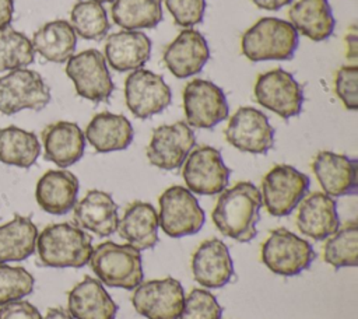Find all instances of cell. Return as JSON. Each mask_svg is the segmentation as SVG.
Masks as SVG:
<instances>
[{"instance_id": "obj_11", "label": "cell", "mask_w": 358, "mask_h": 319, "mask_svg": "<svg viewBox=\"0 0 358 319\" xmlns=\"http://www.w3.org/2000/svg\"><path fill=\"white\" fill-rule=\"evenodd\" d=\"M231 171L221 153L211 146H200L189 153L183 162L182 176L192 193L213 196L227 189Z\"/></svg>"}, {"instance_id": "obj_41", "label": "cell", "mask_w": 358, "mask_h": 319, "mask_svg": "<svg viewBox=\"0 0 358 319\" xmlns=\"http://www.w3.org/2000/svg\"><path fill=\"white\" fill-rule=\"evenodd\" d=\"M345 46H347V50H345V56L350 59V60H355L357 56H358V36H357V27L352 25L347 35H345Z\"/></svg>"}, {"instance_id": "obj_14", "label": "cell", "mask_w": 358, "mask_h": 319, "mask_svg": "<svg viewBox=\"0 0 358 319\" xmlns=\"http://www.w3.org/2000/svg\"><path fill=\"white\" fill-rule=\"evenodd\" d=\"M172 92L162 76L145 69L133 70L124 80V101L138 119L151 118L169 106Z\"/></svg>"}, {"instance_id": "obj_23", "label": "cell", "mask_w": 358, "mask_h": 319, "mask_svg": "<svg viewBox=\"0 0 358 319\" xmlns=\"http://www.w3.org/2000/svg\"><path fill=\"white\" fill-rule=\"evenodd\" d=\"M73 220L81 229H87L98 236H109L117 228V204L103 190H88L73 207Z\"/></svg>"}, {"instance_id": "obj_34", "label": "cell", "mask_w": 358, "mask_h": 319, "mask_svg": "<svg viewBox=\"0 0 358 319\" xmlns=\"http://www.w3.org/2000/svg\"><path fill=\"white\" fill-rule=\"evenodd\" d=\"M323 259L334 269L355 267L358 262V224L348 221L333 235L326 238Z\"/></svg>"}, {"instance_id": "obj_37", "label": "cell", "mask_w": 358, "mask_h": 319, "mask_svg": "<svg viewBox=\"0 0 358 319\" xmlns=\"http://www.w3.org/2000/svg\"><path fill=\"white\" fill-rule=\"evenodd\" d=\"M222 308L217 298L204 288H193L185 297L178 319H221Z\"/></svg>"}, {"instance_id": "obj_26", "label": "cell", "mask_w": 358, "mask_h": 319, "mask_svg": "<svg viewBox=\"0 0 358 319\" xmlns=\"http://www.w3.org/2000/svg\"><path fill=\"white\" fill-rule=\"evenodd\" d=\"M158 213L151 203L136 200L130 203L122 218H119L116 231L120 238L138 250L151 249L158 242Z\"/></svg>"}, {"instance_id": "obj_2", "label": "cell", "mask_w": 358, "mask_h": 319, "mask_svg": "<svg viewBox=\"0 0 358 319\" xmlns=\"http://www.w3.org/2000/svg\"><path fill=\"white\" fill-rule=\"evenodd\" d=\"M91 236L70 222L50 224L36 238L38 262L46 267H83L92 253Z\"/></svg>"}, {"instance_id": "obj_32", "label": "cell", "mask_w": 358, "mask_h": 319, "mask_svg": "<svg viewBox=\"0 0 358 319\" xmlns=\"http://www.w3.org/2000/svg\"><path fill=\"white\" fill-rule=\"evenodd\" d=\"M110 13L123 29H151L162 21V0H113Z\"/></svg>"}, {"instance_id": "obj_24", "label": "cell", "mask_w": 358, "mask_h": 319, "mask_svg": "<svg viewBox=\"0 0 358 319\" xmlns=\"http://www.w3.org/2000/svg\"><path fill=\"white\" fill-rule=\"evenodd\" d=\"M67 312L74 319H115L117 305L99 280L85 276L69 291Z\"/></svg>"}, {"instance_id": "obj_5", "label": "cell", "mask_w": 358, "mask_h": 319, "mask_svg": "<svg viewBox=\"0 0 358 319\" xmlns=\"http://www.w3.org/2000/svg\"><path fill=\"white\" fill-rule=\"evenodd\" d=\"M316 257L312 245L287 228H275L262 245V262L274 274L291 277L306 270Z\"/></svg>"}, {"instance_id": "obj_17", "label": "cell", "mask_w": 358, "mask_h": 319, "mask_svg": "<svg viewBox=\"0 0 358 319\" xmlns=\"http://www.w3.org/2000/svg\"><path fill=\"white\" fill-rule=\"evenodd\" d=\"M162 59L175 77L187 78L199 74L208 62V43L199 31L185 28L165 46Z\"/></svg>"}, {"instance_id": "obj_44", "label": "cell", "mask_w": 358, "mask_h": 319, "mask_svg": "<svg viewBox=\"0 0 358 319\" xmlns=\"http://www.w3.org/2000/svg\"><path fill=\"white\" fill-rule=\"evenodd\" d=\"M42 319H74L67 311L62 309V308H50L48 309L45 318Z\"/></svg>"}, {"instance_id": "obj_38", "label": "cell", "mask_w": 358, "mask_h": 319, "mask_svg": "<svg viewBox=\"0 0 358 319\" xmlns=\"http://www.w3.org/2000/svg\"><path fill=\"white\" fill-rule=\"evenodd\" d=\"M358 67L357 64H345L341 66L334 78V91L343 105L350 111L358 109Z\"/></svg>"}, {"instance_id": "obj_40", "label": "cell", "mask_w": 358, "mask_h": 319, "mask_svg": "<svg viewBox=\"0 0 358 319\" xmlns=\"http://www.w3.org/2000/svg\"><path fill=\"white\" fill-rule=\"evenodd\" d=\"M0 319H42V315L31 302L18 299L0 306Z\"/></svg>"}, {"instance_id": "obj_22", "label": "cell", "mask_w": 358, "mask_h": 319, "mask_svg": "<svg viewBox=\"0 0 358 319\" xmlns=\"http://www.w3.org/2000/svg\"><path fill=\"white\" fill-rule=\"evenodd\" d=\"M80 190L78 179L67 169H49L36 182L35 199L39 207L55 215L73 210Z\"/></svg>"}, {"instance_id": "obj_43", "label": "cell", "mask_w": 358, "mask_h": 319, "mask_svg": "<svg viewBox=\"0 0 358 319\" xmlns=\"http://www.w3.org/2000/svg\"><path fill=\"white\" fill-rule=\"evenodd\" d=\"M255 6H257L262 10L268 11H277L285 6H288L292 0H252Z\"/></svg>"}, {"instance_id": "obj_42", "label": "cell", "mask_w": 358, "mask_h": 319, "mask_svg": "<svg viewBox=\"0 0 358 319\" xmlns=\"http://www.w3.org/2000/svg\"><path fill=\"white\" fill-rule=\"evenodd\" d=\"M14 13L13 0H0V29L10 25Z\"/></svg>"}, {"instance_id": "obj_20", "label": "cell", "mask_w": 358, "mask_h": 319, "mask_svg": "<svg viewBox=\"0 0 358 319\" xmlns=\"http://www.w3.org/2000/svg\"><path fill=\"white\" fill-rule=\"evenodd\" d=\"M41 139L45 160L60 168H67L80 161L85 150L84 132L74 122H53L42 130Z\"/></svg>"}, {"instance_id": "obj_13", "label": "cell", "mask_w": 358, "mask_h": 319, "mask_svg": "<svg viewBox=\"0 0 358 319\" xmlns=\"http://www.w3.org/2000/svg\"><path fill=\"white\" fill-rule=\"evenodd\" d=\"M183 301V287L173 277L141 281L131 295L134 309L147 319H178Z\"/></svg>"}, {"instance_id": "obj_25", "label": "cell", "mask_w": 358, "mask_h": 319, "mask_svg": "<svg viewBox=\"0 0 358 319\" xmlns=\"http://www.w3.org/2000/svg\"><path fill=\"white\" fill-rule=\"evenodd\" d=\"M103 56L116 71H133L150 60L151 41L141 31L122 29L108 35Z\"/></svg>"}, {"instance_id": "obj_16", "label": "cell", "mask_w": 358, "mask_h": 319, "mask_svg": "<svg viewBox=\"0 0 358 319\" xmlns=\"http://www.w3.org/2000/svg\"><path fill=\"white\" fill-rule=\"evenodd\" d=\"M196 146V136L186 122L161 125L154 129L147 146L148 162L159 169L173 171L183 165Z\"/></svg>"}, {"instance_id": "obj_31", "label": "cell", "mask_w": 358, "mask_h": 319, "mask_svg": "<svg viewBox=\"0 0 358 319\" xmlns=\"http://www.w3.org/2000/svg\"><path fill=\"white\" fill-rule=\"evenodd\" d=\"M41 154L35 133L17 126L0 129V162L18 168L32 166Z\"/></svg>"}, {"instance_id": "obj_15", "label": "cell", "mask_w": 358, "mask_h": 319, "mask_svg": "<svg viewBox=\"0 0 358 319\" xmlns=\"http://www.w3.org/2000/svg\"><path fill=\"white\" fill-rule=\"evenodd\" d=\"M224 136L232 147L250 154H266L274 146V129L268 118L253 106H241L231 116Z\"/></svg>"}, {"instance_id": "obj_10", "label": "cell", "mask_w": 358, "mask_h": 319, "mask_svg": "<svg viewBox=\"0 0 358 319\" xmlns=\"http://www.w3.org/2000/svg\"><path fill=\"white\" fill-rule=\"evenodd\" d=\"M253 94L259 105L282 119H291L302 111V87L291 73L282 69H273L259 74Z\"/></svg>"}, {"instance_id": "obj_18", "label": "cell", "mask_w": 358, "mask_h": 319, "mask_svg": "<svg viewBox=\"0 0 358 319\" xmlns=\"http://www.w3.org/2000/svg\"><path fill=\"white\" fill-rule=\"evenodd\" d=\"M312 171L323 193L331 197L357 193V160L333 151H319L312 161Z\"/></svg>"}, {"instance_id": "obj_9", "label": "cell", "mask_w": 358, "mask_h": 319, "mask_svg": "<svg viewBox=\"0 0 358 319\" xmlns=\"http://www.w3.org/2000/svg\"><path fill=\"white\" fill-rule=\"evenodd\" d=\"M64 70L76 92L88 101L106 102L115 90L105 56L96 49L73 55L66 62Z\"/></svg>"}, {"instance_id": "obj_39", "label": "cell", "mask_w": 358, "mask_h": 319, "mask_svg": "<svg viewBox=\"0 0 358 319\" xmlns=\"http://www.w3.org/2000/svg\"><path fill=\"white\" fill-rule=\"evenodd\" d=\"M165 6L175 24L183 28H192L203 21L206 0H165Z\"/></svg>"}, {"instance_id": "obj_36", "label": "cell", "mask_w": 358, "mask_h": 319, "mask_svg": "<svg viewBox=\"0 0 358 319\" xmlns=\"http://www.w3.org/2000/svg\"><path fill=\"white\" fill-rule=\"evenodd\" d=\"M34 284L35 278L27 269L0 263V306L29 295Z\"/></svg>"}, {"instance_id": "obj_45", "label": "cell", "mask_w": 358, "mask_h": 319, "mask_svg": "<svg viewBox=\"0 0 358 319\" xmlns=\"http://www.w3.org/2000/svg\"><path fill=\"white\" fill-rule=\"evenodd\" d=\"M94 1H98V3L102 4V3H112L113 0H94Z\"/></svg>"}, {"instance_id": "obj_8", "label": "cell", "mask_w": 358, "mask_h": 319, "mask_svg": "<svg viewBox=\"0 0 358 319\" xmlns=\"http://www.w3.org/2000/svg\"><path fill=\"white\" fill-rule=\"evenodd\" d=\"M50 102V90L42 76L29 69H15L0 77V113L22 109L41 111Z\"/></svg>"}, {"instance_id": "obj_30", "label": "cell", "mask_w": 358, "mask_h": 319, "mask_svg": "<svg viewBox=\"0 0 358 319\" xmlns=\"http://www.w3.org/2000/svg\"><path fill=\"white\" fill-rule=\"evenodd\" d=\"M38 228L29 217L15 215L0 225V263L22 262L35 252Z\"/></svg>"}, {"instance_id": "obj_29", "label": "cell", "mask_w": 358, "mask_h": 319, "mask_svg": "<svg viewBox=\"0 0 358 319\" xmlns=\"http://www.w3.org/2000/svg\"><path fill=\"white\" fill-rule=\"evenodd\" d=\"M32 46L43 59L53 63L67 62L76 50L77 34L66 20H53L34 32Z\"/></svg>"}, {"instance_id": "obj_19", "label": "cell", "mask_w": 358, "mask_h": 319, "mask_svg": "<svg viewBox=\"0 0 358 319\" xmlns=\"http://www.w3.org/2000/svg\"><path fill=\"white\" fill-rule=\"evenodd\" d=\"M194 280L206 288L227 285L234 276V263L228 246L218 238L203 241L192 256Z\"/></svg>"}, {"instance_id": "obj_27", "label": "cell", "mask_w": 358, "mask_h": 319, "mask_svg": "<svg viewBox=\"0 0 358 319\" xmlns=\"http://www.w3.org/2000/svg\"><path fill=\"white\" fill-rule=\"evenodd\" d=\"M85 140L98 153H112L127 148L134 136L129 119L119 113L99 112L85 127Z\"/></svg>"}, {"instance_id": "obj_28", "label": "cell", "mask_w": 358, "mask_h": 319, "mask_svg": "<svg viewBox=\"0 0 358 319\" xmlns=\"http://www.w3.org/2000/svg\"><path fill=\"white\" fill-rule=\"evenodd\" d=\"M288 18L298 34L315 42L327 39L336 25L327 0H298L288 10Z\"/></svg>"}, {"instance_id": "obj_1", "label": "cell", "mask_w": 358, "mask_h": 319, "mask_svg": "<svg viewBox=\"0 0 358 319\" xmlns=\"http://www.w3.org/2000/svg\"><path fill=\"white\" fill-rule=\"evenodd\" d=\"M262 206L260 189L249 180H241L220 193L211 220L222 235L238 242H250L257 235Z\"/></svg>"}, {"instance_id": "obj_7", "label": "cell", "mask_w": 358, "mask_h": 319, "mask_svg": "<svg viewBox=\"0 0 358 319\" xmlns=\"http://www.w3.org/2000/svg\"><path fill=\"white\" fill-rule=\"evenodd\" d=\"M158 222L171 238H180L199 232L204 224V211L194 194L180 185L162 192L158 199Z\"/></svg>"}, {"instance_id": "obj_6", "label": "cell", "mask_w": 358, "mask_h": 319, "mask_svg": "<svg viewBox=\"0 0 358 319\" xmlns=\"http://www.w3.org/2000/svg\"><path fill=\"white\" fill-rule=\"evenodd\" d=\"M309 189V178L296 168L278 164L262 179V203L268 214L285 217L301 203Z\"/></svg>"}, {"instance_id": "obj_12", "label": "cell", "mask_w": 358, "mask_h": 319, "mask_svg": "<svg viewBox=\"0 0 358 319\" xmlns=\"http://www.w3.org/2000/svg\"><path fill=\"white\" fill-rule=\"evenodd\" d=\"M186 123L196 129H211L228 118V102L224 91L213 81L194 78L183 88Z\"/></svg>"}, {"instance_id": "obj_21", "label": "cell", "mask_w": 358, "mask_h": 319, "mask_svg": "<svg viewBox=\"0 0 358 319\" xmlns=\"http://www.w3.org/2000/svg\"><path fill=\"white\" fill-rule=\"evenodd\" d=\"M296 227L315 241H323L333 235L340 228L334 197L323 192H313L303 197L298 207Z\"/></svg>"}, {"instance_id": "obj_35", "label": "cell", "mask_w": 358, "mask_h": 319, "mask_svg": "<svg viewBox=\"0 0 358 319\" xmlns=\"http://www.w3.org/2000/svg\"><path fill=\"white\" fill-rule=\"evenodd\" d=\"M34 60L35 50L25 34L11 27L0 29V71L22 69Z\"/></svg>"}, {"instance_id": "obj_33", "label": "cell", "mask_w": 358, "mask_h": 319, "mask_svg": "<svg viewBox=\"0 0 358 319\" xmlns=\"http://www.w3.org/2000/svg\"><path fill=\"white\" fill-rule=\"evenodd\" d=\"M70 25L78 36L90 41L103 39L110 28L105 7L94 0H78L73 6Z\"/></svg>"}, {"instance_id": "obj_3", "label": "cell", "mask_w": 358, "mask_h": 319, "mask_svg": "<svg viewBox=\"0 0 358 319\" xmlns=\"http://www.w3.org/2000/svg\"><path fill=\"white\" fill-rule=\"evenodd\" d=\"M298 32L285 20L263 17L241 38V50L250 62L288 60L298 48Z\"/></svg>"}, {"instance_id": "obj_4", "label": "cell", "mask_w": 358, "mask_h": 319, "mask_svg": "<svg viewBox=\"0 0 358 319\" xmlns=\"http://www.w3.org/2000/svg\"><path fill=\"white\" fill-rule=\"evenodd\" d=\"M88 263L98 280L109 287L134 290L144 278L141 253L129 243L105 241L92 249Z\"/></svg>"}]
</instances>
